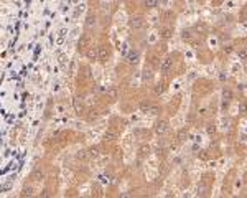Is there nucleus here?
<instances>
[{"label": "nucleus", "instance_id": "obj_1", "mask_svg": "<svg viewBox=\"0 0 247 198\" xmlns=\"http://www.w3.org/2000/svg\"><path fill=\"white\" fill-rule=\"evenodd\" d=\"M139 58H140L139 50H130L129 53L125 55V61H127V65H137L139 63Z\"/></svg>", "mask_w": 247, "mask_h": 198}, {"label": "nucleus", "instance_id": "obj_2", "mask_svg": "<svg viewBox=\"0 0 247 198\" xmlns=\"http://www.w3.org/2000/svg\"><path fill=\"white\" fill-rule=\"evenodd\" d=\"M129 25H130V28L132 30H142L145 27V20L142 18V17H132L129 20Z\"/></svg>", "mask_w": 247, "mask_h": 198}, {"label": "nucleus", "instance_id": "obj_3", "mask_svg": "<svg viewBox=\"0 0 247 198\" xmlns=\"http://www.w3.org/2000/svg\"><path fill=\"white\" fill-rule=\"evenodd\" d=\"M86 56H87V60H91V61L99 60V46H89L86 50Z\"/></svg>", "mask_w": 247, "mask_h": 198}, {"label": "nucleus", "instance_id": "obj_4", "mask_svg": "<svg viewBox=\"0 0 247 198\" xmlns=\"http://www.w3.org/2000/svg\"><path fill=\"white\" fill-rule=\"evenodd\" d=\"M77 46H79V50L89 48V46H91V36H89V35H82L81 38H79V41H77Z\"/></svg>", "mask_w": 247, "mask_h": 198}, {"label": "nucleus", "instance_id": "obj_5", "mask_svg": "<svg viewBox=\"0 0 247 198\" xmlns=\"http://www.w3.org/2000/svg\"><path fill=\"white\" fill-rule=\"evenodd\" d=\"M166 131H168V122L166 121H158L155 124V132L158 135H163Z\"/></svg>", "mask_w": 247, "mask_h": 198}, {"label": "nucleus", "instance_id": "obj_6", "mask_svg": "<svg viewBox=\"0 0 247 198\" xmlns=\"http://www.w3.org/2000/svg\"><path fill=\"white\" fill-rule=\"evenodd\" d=\"M173 68V60L171 58H163L161 60V63H160V70L163 71V73H168Z\"/></svg>", "mask_w": 247, "mask_h": 198}, {"label": "nucleus", "instance_id": "obj_7", "mask_svg": "<svg viewBox=\"0 0 247 198\" xmlns=\"http://www.w3.org/2000/svg\"><path fill=\"white\" fill-rule=\"evenodd\" d=\"M73 106H74V111L77 114H81L84 111V102H82V97H74L73 99Z\"/></svg>", "mask_w": 247, "mask_h": 198}, {"label": "nucleus", "instance_id": "obj_8", "mask_svg": "<svg viewBox=\"0 0 247 198\" xmlns=\"http://www.w3.org/2000/svg\"><path fill=\"white\" fill-rule=\"evenodd\" d=\"M107 56H109V50H107V46H106V45L99 46V60H101V61H106V60H107Z\"/></svg>", "mask_w": 247, "mask_h": 198}, {"label": "nucleus", "instance_id": "obj_9", "mask_svg": "<svg viewBox=\"0 0 247 198\" xmlns=\"http://www.w3.org/2000/svg\"><path fill=\"white\" fill-rule=\"evenodd\" d=\"M45 178V172L43 170H35L33 173H31V180H35V182H41Z\"/></svg>", "mask_w": 247, "mask_h": 198}, {"label": "nucleus", "instance_id": "obj_10", "mask_svg": "<svg viewBox=\"0 0 247 198\" xmlns=\"http://www.w3.org/2000/svg\"><path fill=\"white\" fill-rule=\"evenodd\" d=\"M160 36H161L163 40H170L171 36H173V30H171V28H163V30L160 32Z\"/></svg>", "mask_w": 247, "mask_h": 198}, {"label": "nucleus", "instance_id": "obj_11", "mask_svg": "<svg viewBox=\"0 0 247 198\" xmlns=\"http://www.w3.org/2000/svg\"><path fill=\"white\" fill-rule=\"evenodd\" d=\"M86 27L87 28H92V27H96V15H87V18H86Z\"/></svg>", "mask_w": 247, "mask_h": 198}, {"label": "nucleus", "instance_id": "obj_12", "mask_svg": "<svg viewBox=\"0 0 247 198\" xmlns=\"http://www.w3.org/2000/svg\"><path fill=\"white\" fill-rule=\"evenodd\" d=\"M107 97L112 99V101H115V99L119 97V91L117 88H110V89H107Z\"/></svg>", "mask_w": 247, "mask_h": 198}, {"label": "nucleus", "instance_id": "obj_13", "mask_svg": "<svg viewBox=\"0 0 247 198\" xmlns=\"http://www.w3.org/2000/svg\"><path fill=\"white\" fill-rule=\"evenodd\" d=\"M143 7H145V8H155V7H158V0H143Z\"/></svg>", "mask_w": 247, "mask_h": 198}, {"label": "nucleus", "instance_id": "obj_14", "mask_svg": "<svg viewBox=\"0 0 247 198\" xmlns=\"http://www.w3.org/2000/svg\"><path fill=\"white\" fill-rule=\"evenodd\" d=\"M139 107H140V111H142V112H145V114H147V112H150L152 104H150L148 101H143V102H140V106H139Z\"/></svg>", "mask_w": 247, "mask_h": 198}, {"label": "nucleus", "instance_id": "obj_15", "mask_svg": "<svg viewBox=\"0 0 247 198\" xmlns=\"http://www.w3.org/2000/svg\"><path fill=\"white\" fill-rule=\"evenodd\" d=\"M76 157L79 159V160H86L89 157V150H79V152L76 154Z\"/></svg>", "mask_w": 247, "mask_h": 198}, {"label": "nucleus", "instance_id": "obj_16", "mask_svg": "<svg viewBox=\"0 0 247 198\" xmlns=\"http://www.w3.org/2000/svg\"><path fill=\"white\" fill-rule=\"evenodd\" d=\"M237 55H239V60L247 61V48H240V50L237 51Z\"/></svg>", "mask_w": 247, "mask_h": 198}, {"label": "nucleus", "instance_id": "obj_17", "mask_svg": "<svg viewBox=\"0 0 247 198\" xmlns=\"http://www.w3.org/2000/svg\"><path fill=\"white\" fill-rule=\"evenodd\" d=\"M223 97H224V101L229 102L231 99H232V91H231V89H224L223 91Z\"/></svg>", "mask_w": 247, "mask_h": 198}, {"label": "nucleus", "instance_id": "obj_18", "mask_svg": "<svg viewBox=\"0 0 247 198\" xmlns=\"http://www.w3.org/2000/svg\"><path fill=\"white\" fill-rule=\"evenodd\" d=\"M161 92H163V84H155L153 86V94L155 96H160Z\"/></svg>", "mask_w": 247, "mask_h": 198}, {"label": "nucleus", "instance_id": "obj_19", "mask_svg": "<svg viewBox=\"0 0 247 198\" xmlns=\"http://www.w3.org/2000/svg\"><path fill=\"white\" fill-rule=\"evenodd\" d=\"M31 195H33V188L31 187H25L22 191V196H31Z\"/></svg>", "mask_w": 247, "mask_h": 198}, {"label": "nucleus", "instance_id": "obj_20", "mask_svg": "<svg viewBox=\"0 0 247 198\" xmlns=\"http://www.w3.org/2000/svg\"><path fill=\"white\" fill-rule=\"evenodd\" d=\"M115 137H117V134H115L114 131H109V132H106V135H104V139H106V140H114Z\"/></svg>", "mask_w": 247, "mask_h": 198}, {"label": "nucleus", "instance_id": "obj_21", "mask_svg": "<svg viewBox=\"0 0 247 198\" xmlns=\"http://www.w3.org/2000/svg\"><path fill=\"white\" fill-rule=\"evenodd\" d=\"M89 157H92V159L99 157V150H97V147H92V149H89Z\"/></svg>", "mask_w": 247, "mask_h": 198}, {"label": "nucleus", "instance_id": "obj_22", "mask_svg": "<svg viewBox=\"0 0 247 198\" xmlns=\"http://www.w3.org/2000/svg\"><path fill=\"white\" fill-rule=\"evenodd\" d=\"M181 36H183V40H185V41H191V40H193L191 32H186V30L183 32V35H181Z\"/></svg>", "mask_w": 247, "mask_h": 198}, {"label": "nucleus", "instance_id": "obj_23", "mask_svg": "<svg viewBox=\"0 0 247 198\" xmlns=\"http://www.w3.org/2000/svg\"><path fill=\"white\" fill-rule=\"evenodd\" d=\"M239 112L240 114H245L247 112V102H240L239 104Z\"/></svg>", "mask_w": 247, "mask_h": 198}, {"label": "nucleus", "instance_id": "obj_24", "mask_svg": "<svg viewBox=\"0 0 247 198\" xmlns=\"http://www.w3.org/2000/svg\"><path fill=\"white\" fill-rule=\"evenodd\" d=\"M185 137H186V131H185V129H181V131L178 132V139H180V140H185Z\"/></svg>", "mask_w": 247, "mask_h": 198}, {"label": "nucleus", "instance_id": "obj_25", "mask_svg": "<svg viewBox=\"0 0 247 198\" xmlns=\"http://www.w3.org/2000/svg\"><path fill=\"white\" fill-rule=\"evenodd\" d=\"M143 73H145V74H143V79H145V81H147V79H152V71H147V70H145Z\"/></svg>", "mask_w": 247, "mask_h": 198}, {"label": "nucleus", "instance_id": "obj_26", "mask_svg": "<svg viewBox=\"0 0 247 198\" xmlns=\"http://www.w3.org/2000/svg\"><path fill=\"white\" fill-rule=\"evenodd\" d=\"M223 51H224V53H231V51H232V46H231V45H226L224 48H223Z\"/></svg>", "mask_w": 247, "mask_h": 198}, {"label": "nucleus", "instance_id": "obj_27", "mask_svg": "<svg viewBox=\"0 0 247 198\" xmlns=\"http://www.w3.org/2000/svg\"><path fill=\"white\" fill-rule=\"evenodd\" d=\"M150 114H153V116H155V114H158V107H157V106H152Z\"/></svg>", "mask_w": 247, "mask_h": 198}, {"label": "nucleus", "instance_id": "obj_28", "mask_svg": "<svg viewBox=\"0 0 247 198\" xmlns=\"http://www.w3.org/2000/svg\"><path fill=\"white\" fill-rule=\"evenodd\" d=\"M140 152L142 154H147V152H148V145H147V147H145V145H143V147H140Z\"/></svg>", "mask_w": 247, "mask_h": 198}, {"label": "nucleus", "instance_id": "obj_29", "mask_svg": "<svg viewBox=\"0 0 247 198\" xmlns=\"http://www.w3.org/2000/svg\"><path fill=\"white\" fill-rule=\"evenodd\" d=\"M196 30H198V32H199V30H201V32H204V30H206V27H204V25H198Z\"/></svg>", "mask_w": 247, "mask_h": 198}, {"label": "nucleus", "instance_id": "obj_30", "mask_svg": "<svg viewBox=\"0 0 247 198\" xmlns=\"http://www.w3.org/2000/svg\"><path fill=\"white\" fill-rule=\"evenodd\" d=\"M214 132V126H208V134H213Z\"/></svg>", "mask_w": 247, "mask_h": 198}]
</instances>
